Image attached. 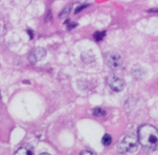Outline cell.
<instances>
[{"instance_id":"6da1fadb","label":"cell","mask_w":158,"mask_h":155,"mask_svg":"<svg viewBox=\"0 0 158 155\" xmlns=\"http://www.w3.org/2000/svg\"><path fill=\"white\" fill-rule=\"evenodd\" d=\"M137 137L142 147L147 151H154L158 148V130L151 124L140 127Z\"/></svg>"},{"instance_id":"7a4b0ae2","label":"cell","mask_w":158,"mask_h":155,"mask_svg":"<svg viewBox=\"0 0 158 155\" xmlns=\"http://www.w3.org/2000/svg\"><path fill=\"white\" fill-rule=\"evenodd\" d=\"M138 137L127 135L122 140L118 146V150L121 153H134L138 149Z\"/></svg>"},{"instance_id":"3957f363","label":"cell","mask_w":158,"mask_h":155,"mask_svg":"<svg viewBox=\"0 0 158 155\" xmlns=\"http://www.w3.org/2000/svg\"><path fill=\"white\" fill-rule=\"evenodd\" d=\"M123 64V60L120 53L117 52H113L108 55L107 65L112 70H118L121 68Z\"/></svg>"},{"instance_id":"277c9868","label":"cell","mask_w":158,"mask_h":155,"mask_svg":"<svg viewBox=\"0 0 158 155\" xmlns=\"http://www.w3.org/2000/svg\"><path fill=\"white\" fill-rule=\"evenodd\" d=\"M107 83L110 89L117 93L123 91L126 86L124 80L116 77V76H110L108 77Z\"/></svg>"},{"instance_id":"5b68a950","label":"cell","mask_w":158,"mask_h":155,"mask_svg":"<svg viewBox=\"0 0 158 155\" xmlns=\"http://www.w3.org/2000/svg\"><path fill=\"white\" fill-rule=\"evenodd\" d=\"M46 57V51L43 47H35L29 54V60L32 63L42 61Z\"/></svg>"},{"instance_id":"8992f818","label":"cell","mask_w":158,"mask_h":155,"mask_svg":"<svg viewBox=\"0 0 158 155\" xmlns=\"http://www.w3.org/2000/svg\"><path fill=\"white\" fill-rule=\"evenodd\" d=\"M146 71L143 69V66H139V65H136L134 66L132 69V74L134 77L137 80H142L146 76Z\"/></svg>"},{"instance_id":"52a82bcc","label":"cell","mask_w":158,"mask_h":155,"mask_svg":"<svg viewBox=\"0 0 158 155\" xmlns=\"http://www.w3.org/2000/svg\"><path fill=\"white\" fill-rule=\"evenodd\" d=\"M33 148L31 145H26L19 148L15 152V155H32L33 154Z\"/></svg>"},{"instance_id":"ba28073f","label":"cell","mask_w":158,"mask_h":155,"mask_svg":"<svg viewBox=\"0 0 158 155\" xmlns=\"http://www.w3.org/2000/svg\"><path fill=\"white\" fill-rule=\"evenodd\" d=\"M106 36V31H100V32H96L94 35V38L97 42H100Z\"/></svg>"},{"instance_id":"9c48e42d","label":"cell","mask_w":158,"mask_h":155,"mask_svg":"<svg viewBox=\"0 0 158 155\" xmlns=\"http://www.w3.org/2000/svg\"><path fill=\"white\" fill-rule=\"evenodd\" d=\"M102 143L104 146H109L111 143H112V137L110 134H106L102 138Z\"/></svg>"},{"instance_id":"30bf717a","label":"cell","mask_w":158,"mask_h":155,"mask_svg":"<svg viewBox=\"0 0 158 155\" xmlns=\"http://www.w3.org/2000/svg\"><path fill=\"white\" fill-rule=\"evenodd\" d=\"M93 114H94L95 117H103V116L106 115V111L103 109H102V108H96V109L94 110Z\"/></svg>"},{"instance_id":"8fae6325","label":"cell","mask_w":158,"mask_h":155,"mask_svg":"<svg viewBox=\"0 0 158 155\" xmlns=\"http://www.w3.org/2000/svg\"><path fill=\"white\" fill-rule=\"evenodd\" d=\"M71 9H72V6H67V7L65 8V9H63L61 12H60V15H59V16L62 17V18H63V17H66L69 13H70Z\"/></svg>"},{"instance_id":"7c38bea8","label":"cell","mask_w":158,"mask_h":155,"mask_svg":"<svg viewBox=\"0 0 158 155\" xmlns=\"http://www.w3.org/2000/svg\"><path fill=\"white\" fill-rule=\"evenodd\" d=\"M87 6H88V5H82V6L77 7V9H76V13H78V12H81L83 9H85V8L87 7Z\"/></svg>"},{"instance_id":"4fadbf2b","label":"cell","mask_w":158,"mask_h":155,"mask_svg":"<svg viewBox=\"0 0 158 155\" xmlns=\"http://www.w3.org/2000/svg\"><path fill=\"white\" fill-rule=\"evenodd\" d=\"M77 26V23H69V24H68V26H67V29L70 30V29H73V28H75Z\"/></svg>"},{"instance_id":"5bb4252c","label":"cell","mask_w":158,"mask_h":155,"mask_svg":"<svg viewBox=\"0 0 158 155\" xmlns=\"http://www.w3.org/2000/svg\"><path fill=\"white\" fill-rule=\"evenodd\" d=\"M80 154L84 155V154H94V153L91 152V151H83L80 153Z\"/></svg>"},{"instance_id":"9a60e30c","label":"cell","mask_w":158,"mask_h":155,"mask_svg":"<svg viewBox=\"0 0 158 155\" xmlns=\"http://www.w3.org/2000/svg\"><path fill=\"white\" fill-rule=\"evenodd\" d=\"M28 33H29V36H30V39L33 38V33H32V30H28Z\"/></svg>"},{"instance_id":"2e32d148","label":"cell","mask_w":158,"mask_h":155,"mask_svg":"<svg viewBox=\"0 0 158 155\" xmlns=\"http://www.w3.org/2000/svg\"><path fill=\"white\" fill-rule=\"evenodd\" d=\"M40 154H48V153H41Z\"/></svg>"}]
</instances>
